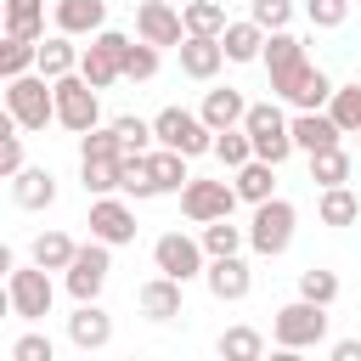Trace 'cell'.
<instances>
[{"mask_svg": "<svg viewBox=\"0 0 361 361\" xmlns=\"http://www.w3.org/2000/svg\"><path fill=\"white\" fill-rule=\"evenodd\" d=\"M6 113H11L23 130H45V124H56V85H51L39 68L6 79Z\"/></svg>", "mask_w": 361, "mask_h": 361, "instance_id": "1", "label": "cell"}, {"mask_svg": "<svg viewBox=\"0 0 361 361\" xmlns=\"http://www.w3.org/2000/svg\"><path fill=\"white\" fill-rule=\"evenodd\" d=\"M271 338H276V350H316L322 338H327V305H316V299H288L276 316H271Z\"/></svg>", "mask_w": 361, "mask_h": 361, "instance_id": "2", "label": "cell"}, {"mask_svg": "<svg viewBox=\"0 0 361 361\" xmlns=\"http://www.w3.org/2000/svg\"><path fill=\"white\" fill-rule=\"evenodd\" d=\"M293 226H299V209H293L288 197H265V203H254V220H248V248H254V254H265V259H276V254H288Z\"/></svg>", "mask_w": 361, "mask_h": 361, "instance_id": "3", "label": "cell"}, {"mask_svg": "<svg viewBox=\"0 0 361 361\" xmlns=\"http://www.w3.org/2000/svg\"><path fill=\"white\" fill-rule=\"evenodd\" d=\"M6 305H11V316H23V322H45L51 316V305H56V288H51V276H45V265H11L6 271Z\"/></svg>", "mask_w": 361, "mask_h": 361, "instance_id": "4", "label": "cell"}, {"mask_svg": "<svg viewBox=\"0 0 361 361\" xmlns=\"http://www.w3.org/2000/svg\"><path fill=\"white\" fill-rule=\"evenodd\" d=\"M243 130L254 135V158L282 164L288 152H299V147H293V118H282V107H276V102H248Z\"/></svg>", "mask_w": 361, "mask_h": 361, "instance_id": "5", "label": "cell"}, {"mask_svg": "<svg viewBox=\"0 0 361 361\" xmlns=\"http://www.w3.org/2000/svg\"><path fill=\"white\" fill-rule=\"evenodd\" d=\"M333 90H338V85H333L316 62H299V68H288V73L271 79V96H282L293 113H316V107H327Z\"/></svg>", "mask_w": 361, "mask_h": 361, "instance_id": "6", "label": "cell"}, {"mask_svg": "<svg viewBox=\"0 0 361 361\" xmlns=\"http://www.w3.org/2000/svg\"><path fill=\"white\" fill-rule=\"evenodd\" d=\"M51 85H56V124H62V130L85 135V130H96V124H102L96 85H90L85 73H62V79H51Z\"/></svg>", "mask_w": 361, "mask_h": 361, "instance_id": "7", "label": "cell"}, {"mask_svg": "<svg viewBox=\"0 0 361 361\" xmlns=\"http://www.w3.org/2000/svg\"><path fill=\"white\" fill-rule=\"evenodd\" d=\"M152 135H158V147H175V152H186V158L214 152V130L203 124V113H186V107H164V113L152 118Z\"/></svg>", "mask_w": 361, "mask_h": 361, "instance_id": "8", "label": "cell"}, {"mask_svg": "<svg viewBox=\"0 0 361 361\" xmlns=\"http://www.w3.org/2000/svg\"><path fill=\"white\" fill-rule=\"evenodd\" d=\"M152 265H158L164 276H175V282H197V276L209 271V248H203V237L164 231V237L152 243Z\"/></svg>", "mask_w": 361, "mask_h": 361, "instance_id": "9", "label": "cell"}, {"mask_svg": "<svg viewBox=\"0 0 361 361\" xmlns=\"http://www.w3.org/2000/svg\"><path fill=\"white\" fill-rule=\"evenodd\" d=\"M124 51H130V39H124L118 28H102V34H90V45H85V56H79V73H85L96 90H107V85L124 79Z\"/></svg>", "mask_w": 361, "mask_h": 361, "instance_id": "10", "label": "cell"}, {"mask_svg": "<svg viewBox=\"0 0 361 361\" xmlns=\"http://www.w3.org/2000/svg\"><path fill=\"white\" fill-rule=\"evenodd\" d=\"M243 197H237V186L231 180H186L180 186V214L192 220V226H209V220H226L231 209H237Z\"/></svg>", "mask_w": 361, "mask_h": 361, "instance_id": "11", "label": "cell"}, {"mask_svg": "<svg viewBox=\"0 0 361 361\" xmlns=\"http://www.w3.org/2000/svg\"><path fill=\"white\" fill-rule=\"evenodd\" d=\"M107 271H113V259H107V243H102V237H90V243H79L73 265L62 271V282H68V293H73V299H102V288H107Z\"/></svg>", "mask_w": 361, "mask_h": 361, "instance_id": "12", "label": "cell"}, {"mask_svg": "<svg viewBox=\"0 0 361 361\" xmlns=\"http://www.w3.org/2000/svg\"><path fill=\"white\" fill-rule=\"evenodd\" d=\"M135 39H147V45H180L186 39V17L169 6V0H141L135 6Z\"/></svg>", "mask_w": 361, "mask_h": 361, "instance_id": "13", "label": "cell"}, {"mask_svg": "<svg viewBox=\"0 0 361 361\" xmlns=\"http://www.w3.org/2000/svg\"><path fill=\"white\" fill-rule=\"evenodd\" d=\"M90 237H102L107 248H118V243H135V209L124 203V197H90Z\"/></svg>", "mask_w": 361, "mask_h": 361, "instance_id": "14", "label": "cell"}, {"mask_svg": "<svg viewBox=\"0 0 361 361\" xmlns=\"http://www.w3.org/2000/svg\"><path fill=\"white\" fill-rule=\"evenodd\" d=\"M68 344L85 350V355H90V350H107V344H113V316H107L96 299H79L73 316H68Z\"/></svg>", "mask_w": 361, "mask_h": 361, "instance_id": "15", "label": "cell"}, {"mask_svg": "<svg viewBox=\"0 0 361 361\" xmlns=\"http://www.w3.org/2000/svg\"><path fill=\"white\" fill-rule=\"evenodd\" d=\"M203 282H209V293H214L220 305H237V299H248V288H254V271L243 265V254H220V259H209Z\"/></svg>", "mask_w": 361, "mask_h": 361, "instance_id": "16", "label": "cell"}, {"mask_svg": "<svg viewBox=\"0 0 361 361\" xmlns=\"http://www.w3.org/2000/svg\"><path fill=\"white\" fill-rule=\"evenodd\" d=\"M175 51H180V73H186V79H214V73H220V62H226L220 34H186Z\"/></svg>", "mask_w": 361, "mask_h": 361, "instance_id": "17", "label": "cell"}, {"mask_svg": "<svg viewBox=\"0 0 361 361\" xmlns=\"http://www.w3.org/2000/svg\"><path fill=\"white\" fill-rule=\"evenodd\" d=\"M344 141V130H338V118L327 113V107H316V113H293V147L310 158V152H322V147H338Z\"/></svg>", "mask_w": 361, "mask_h": 361, "instance_id": "18", "label": "cell"}, {"mask_svg": "<svg viewBox=\"0 0 361 361\" xmlns=\"http://www.w3.org/2000/svg\"><path fill=\"white\" fill-rule=\"evenodd\" d=\"M180 288L186 282H175V276H152V282H141V293H135V305H141V316L147 322H175L180 316Z\"/></svg>", "mask_w": 361, "mask_h": 361, "instance_id": "19", "label": "cell"}, {"mask_svg": "<svg viewBox=\"0 0 361 361\" xmlns=\"http://www.w3.org/2000/svg\"><path fill=\"white\" fill-rule=\"evenodd\" d=\"M11 203H17V209H51V203H56V175L23 164V169L11 175Z\"/></svg>", "mask_w": 361, "mask_h": 361, "instance_id": "20", "label": "cell"}, {"mask_svg": "<svg viewBox=\"0 0 361 361\" xmlns=\"http://www.w3.org/2000/svg\"><path fill=\"white\" fill-rule=\"evenodd\" d=\"M56 28L62 34H102L107 28V0H56Z\"/></svg>", "mask_w": 361, "mask_h": 361, "instance_id": "21", "label": "cell"}, {"mask_svg": "<svg viewBox=\"0 0 361 361\" xmlns=\"http://www.w3.org/2000/svg\"><path fill=\"white\" fill-rule=\"evenodd\" d=\"M220 45H226V62H259V56H265V28H259L254 17H243V23H226Z\"/></svg>", "mask_w": 361, "mask_h": 361, "instance_id": "22", "label": "cell"}, {"mask_svg": "<svg viewBox=\"0 0 361 361\" xmlns=\"http://www.w3.org/2000/svg\"><path fill=\"white\" fill-rule=\"evenodd\" d=\"M231 175H237L231 186H237L243 203H265V197H276V164H271V158H248V164L231 169Z\"/></svg>", "mask_w": 361, "mask_h": 361, "instance_id": "23", "label": "cell"}, {"mask_svg": "<svg viewBox=\"0 0 361 361\" xmlns=\"http://www.w3.org/2000/svg\"><path fill=\"white\" fill-rule=\"evenodd\" d=\"M259 62H265V73L276 79V73H288V68H299V62H305V39H299L293 28H271V34H265V56H259Z\"/></svg>", "mask_w": 361, "mask_h": 361, "instance_id": "24", "label": "cell"}, {"mask_svg": "<svg viewBox=\"0 0 361 361\" xmlns=\"http://www.w3.org/2000/svg\"><path fill=\"white\" fill-rule=\"evenodd\" d=\"M79 56H85V51H79V45H73V34H62V28H56L51 39H39V73H45V79L79 73Z\"/></svg>", "mask_w": 361, "mask_h": 361, "instance_id": "25", "label": "cell"}, {"mask_svg": "<svg viewBox=\"0 0 361 361\" xmlns=\"http://www.w3.org/2000/svg\"><path fill=\"white\" fill-rule=\"evenodd\" d=\"M197 113H203V124H209V130H231V124H243V118H248V102H243V90H231V85H226V90H209Z\"/></svg>", "mask_w": 361, "mask_h": 361, "instance_id": "26", "label": "cell"}, {"mask_svg": "<svg viewBox=\"0 0 361 361\" xmlns=\"http://www.w3.org/2000/svg\"><path fill=\"white\" fill-rule=\"evenodd\" d=\"M147 169H152L158 192H180V186L192 180V169H186V152H175V147H152V152H147Z\"/></svg>", "mask_w": 361, "mask_h": 361, "instance_id": "27", "label": "cell"}, {"mask_svg": "<svg viewBox=\"0 0 361 361\" xmlns=\"http://www.w3.org/2000/svg\"><path fill=\"white\" fill-rule=\"evenodd\" d=\"M79 180L90 197H107L124 186V158H79Z\"/></svg>", "mask_w": 361, "mask_h": 361, "instance_id": "28", "label": "cell"}, {"mask_svg": "<svg viewBox=\"0 0 361 361\" xmlns=\"http://www.w3.org/2000/svg\"><path fill=\"white\" fill-rule=\"evenodd\" d=\"M73 254H79V243H73L68 231H39V237H34V248H28V259H34V265H45V271H68V265H73Z\"/></svg>", "mask_w": 361, "mask_h": 361, "instance_id": "29", "label": "cell"}, {"mask_svg": "<svg viewBox=\"0 0 361 361\" xmlns=\"http://www.w3.org/2000/svg\"><path fill=\"white\" fill-rule=\"evenodd\" d=\"M316 220H322V226H355V220H361V203H355V192H350V186H322Z\"/></svg>", "mask_w": 361, "mask_h": 361, "instance_id": "30", "label": "cell"}, {"mask_svg": "<svg viewBox=\"0 0 361 361\" xmlns=\"http://www.w3.org/2000/svg\"><path fill=\"white\" fill-rule=\"evenodd\" d=\"M6 6V34L45 39V0H0Z\"/></svg>", "mask_w": 361, "mask_h": 361, "instance_id": "31", "label": "cell"}, {"mask_svg": "<svg viewBox=\"0 0 361 361\" xmlns=\"http://www.w3.org/2000/svg\"><path fill=\"white\" fill-rule=\"evenodd\" d=\"M197 237H203L209 259H220V254H243V248H248V226H231V214H226V220H209Z\"/></svg>", "mask_w": 361, "mask_h": 361, "instance_id": "32", "label": "cell"}, {"mask_svg": "<svg viewBox=\"0 0 361 361\" xmlns=\"http://www.w3.org/2000/svg\"><path fill=\"white\" fill-rule=\"evenodd\" d=\"M39 68V39H23V34H6L0 45V73L17 79V73H34Z\"/></svg>", "mask_w": 361, "mask_h": 361, "instance_id": "33", "label": "cell"}, {"mask_svg": "<svg viewBox=\"0 0 361 361\" xmlns=\"http://www.w3.org/2000/svg\"><path fill=\"white\" fill-rule=\"evenodd\" d=\"M214 158H220L226 169H243V164L254 158V135H248L243 124H231V130H214Z\"/></svg>", "mask_w": 361, "mask_h": 361, "instance_id": "34", "label": "cell"}, {"mask_svg": "<svg viewBox=\"0 0 361 361\" xmlns=\"http://www.w3.org/2000/svg\"><path fill=\"white\" fill-rule=\"evenodd\" d=\"M310 180H316V186H344V180H350V152H344V147L310 152Z\"/></svg>", "mask_w": 361, "mask_h": 361, "instance_id": "35", "label": "cell"}, {"mask_svg": "<svg viewBox=\"0 0 361 361\" xmlns=\"http://www.w3.org/2000/svg\"><path fill=\"white\" fill-rule=\"evenodd\" d=\"M180 17H186V34H226V6L220 0H186Z\"/></svg>", "mask_w": 361, "mask_h": 361, "instance_id": "36", "label": "cell"}, {"mask_svg": "<svg viewBox=\"0 0 361 361\" xmlns=\"http://www.w3.org/2000/svg\"><path fill=\"white\" fill-rule=\"evenodd\" d=\"M220 355H226V361H259V355H265V333H254V327H226V333H220Z\"/></svg>", "mask_w": 361, "mask_h": 361, "instance_id": "37", "label": "cell"}, {"mask_svg": "<svg viewBox=\"0 0 361 361\" xmlns=\"http://www.w3.org/2000/svg\"><path fill=\"white\" fill-rule=\"evenodd\" d=\"M124 197H158V180H152V169H147V152H124V186H118Z\"/></svg>", "mask_w": 361, "mask_h": 361, "instance_id": "38", "label": "cell"}, {"mask_svg": "<svg viewBox=\"0 0 361 361\" xmlns=\"http://www.w3.org/2000/svg\"><path fill=\"white\" fill-rule=\"evenodd\" d=\"M327 113L338 118L344 135H355V130H361V79H355V85H338L333 102H327Z\"/></svg>", "mask_w": 361, "mask_h": 361, "instance_id": "39", "label": "cell"}, {"mask_svg": "<svg viewBox=\"0 0 361 361\" xmlns=\"http://www.w3.org/2000/svg\"><path fill=\"white\" fill-rule=\"evenodd\" d=\"M152 73H158V45L130 39V51H124V79H130V85H147Z\"/></svg>", "mask_w": 361, "mask_h": 361, "instance_id": "40", "label": "cell"}, {"mask_svg": "<svg viewBox=\"0 0 361 361\" xmlns=\"http://www.w3.org/2000/svg\"><path fill=\"white\" fill-rule=\"evenodd\" d=\"M79 158H124L118 130H113V124H107V130H102V124H96V130H85V135H79Z\"/></svg>", "mask_w": 361, "mask_h": 361, "instance_id": "41", "label": "cell"}, {"mask_svg": "<svg viewBox=\"0 0 361 361\" xmlns=\"http://www.w3.org/2000/svg\"><path fill=\"white\" fill-rule=\"evenodd\" d=\"M113 130H118V141H124V152H152V124L147 118H135V113H124V118H113Z\"/></svg>", "mask_w": 361, "mask_h": 361, "instance_id": "42", "label": "cell"}, {"mask_svg": "<svg viewBox=\"0 0 361 361\" xmlns=\"http://www.w3.org/2000/svg\"><path fill=\"white\" fill-rule=\"evenodd\" d=\"M299 293L316 299V305H333V299H338V276L322 271V265H310V271H299Z\"/></svg>", "mask_w": 361, "mask_h": 361, "instance_id": "43", "label": "cell"}, {"mask_svg": "<svg viewBox=\"0 0 361 361\" xmlns=\"http://www.w3.org/2000/svg\"><path fill=\"white\" fill-rule=\"evenodd\" d=\"M350 6L355 0H305V17H310V28H344Z\"/></svg>", "mask_w": 361, "mask_h": 361, "instance_id": "44", "label": "cell"}, {"mask_svg": "<svg viewBox=\"0 0 361 361\" xmlns=\"http://www.w3.org/2000/svg\"><path fill=\"white\" fill-rule=\"evenodd\" d=\"M248 17H254L265 34H271V28H288V23H293V0H254Z\"/></svg>", "mask_w": 361, "mask_h": 361, "instance_id": "45", "label": "cell"}, {"mask_svg": "<svg viewBox=\"0 0 361 361\" xmlns=\"http://www.w3.org/2000/svg\"><path fill=\"white\" fill-rule=\"evenodd\" d=\"M11 361H56V344H51L45 333H23V338L11 344Z\"/></svg>", "mask_w": 361, "mask_h": 361, "instance_id": "46", "label": "cell"}, {"mask_svg": "<svg viewBox=\"0 0 361 361\" xmlns=\"http://www.w3.org/2000/svg\"><path fill=\"white\" fill-rule=\"evenodd\" d=\"M327 355H333V361H361V338H338Z\"/></svg>", "mask_w": 361, "mask_h": 361, "instance_id": "47", "label": "cell"}, {"mask_svg": "<svg viewBox=\"0 0 361 361\" xmlns=\"http://www.w3.org/2000/svg\"><path fill=\"white\" fill-rule=\"evenodd\" d=\"M355 135H361V130H355Z\"/></svg>", "mask_w": 361, "mask_h": 361, "instance_id": "48", "label": "cell"}]
</instances>
